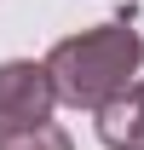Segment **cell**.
<instances>
[{"label":"cell","mask_w":144,"mask_h":150,"mask_svg":"<svg viewBox=\"0 0 144 150\" xmlns=\"http://www.w3.org/2000/svg\"><path fill=\"white\" fill-rule=\"evenodd\" d=\"M144 64V35L133 23H92L81 35H64L46 52V69L58 81V98L75 110H104L109 98H121L133 87V75Z\"/></svg>","instance_id":"1"},{"label":"cell","mask_w":144,"mask_h":150,"mask_svg":"<svg viewBox=\"0 0 144 150\" xmlns=\"http://www.w3.org/2000/svg\"><path fill=\"white\" fill-rule=\"evenodd\" d=\"M58 104L64 98H58V81L46 64H35V58H6L0 64V133L46 127Z\"/></svg>","instance_id":"2"},{"label":"cell","mask_w":144,"mask_h":150,"mask_svg":"<svg viewBox=\"0 0 144 150\" xmlns=\"http://www.w3.org/2000/svg\"><path fill=\"white\" fill-rule=\"evenodd\" d=\"M98 144L104 150H144V81L98 110Z\"/></svg>","instance_id":"3"},{"label":"cell","mask_w":144,"mask_h":150,"mask_svg":"<svg viewBox=\"0 0 144 150\" xmlns=\"http://www.w3.org/2000/svg\"><path fill=\"white\" fill-rule=\"evenodd\" d=\"M0 150H75V139L58 121H46V127H29V133H0Z\"/></svg>","instance_id":"4"}]
</instances>
